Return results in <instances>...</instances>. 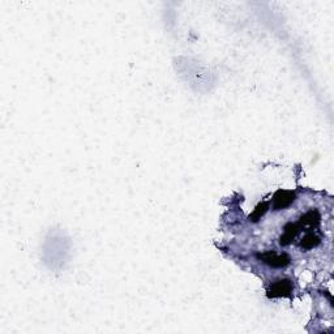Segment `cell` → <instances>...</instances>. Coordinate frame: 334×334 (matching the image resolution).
I'll return each instance as SVG.
<instances>
[{
  "instance_id": "6",
  "label": "cell",
  "mask_w": 334,
  "mask_h": 334,
  "mask_svg": "<svg viewBox=\"0 0 334 334\" xmlns=\"http://www.w3.org/2000/svg\"><path fill=\"white\" fill-rule=\"evenodd\" d=\"M320 243H321V238L315 233H307L304 236H303L302 240H300V246H302V248L307 251L314 250V248H316Z\"/></svg>"
},
{
  "instance_id": "4",
  "label": "cell",
  "mask_w": 334,
  "mask_h": 334,
  "mask_svg": "<svg viewBox=\"0 0 334 334\" xmlns=\"http://www.w3.org/2000/svg\"><path fill=\"white\" fill-rule=\"evenodd\" d=\"M300 229H302V226H300L299 222H297V224H293V222H291V224L286 225L285 229H283V234H282L281 238H279V244L283 246V247L288 246L294 239L297 238Z\"/></svg>"
},
{
  "instance_id": "1",
  "label": "cell",
  "mask_w": 334,
  "mask_h": 334,
  "mask_svg": "<svg viewBox=\"0 0 334 334\" xmlns=\"http://www.w3.org/2000/svg\"><path fill=\"white\" fill-rule=\"evenodd\" d=\"M257 257L269 266L277 268V269L287 266L291 261L290 256L287 253H277L276 251H266V252L259 253Z\"/></svg>"
},
{
  "instance_id": "7",
  "label": "cell",
  "mask_w": 334,
  "mask_h": 334,
  "mask_svg": "<svg viewBox=\"0 0 334 334\" xmlns=\"http://www.w3.org/2000/svg\"><path fill=\"white\" fill-rule=\"evenodd\" d=\"M268 209H269V203H265L264 201V203L259 204V205L255 208V210H253L252 214L250 215V221H252V222L260 221L262 215L268 212Z\"/></svg>"
},
{
  "instance_id": "3",
  "label": "cell",
  "mask_w": 334,
  "mask_h": 334,
  "mask_svg": "<svg viewBox=\"0 0 334 334\" xmlns=\"http://www.w3.org/2000/svg\"><path fill=\"white\" fill-rule=\"evenodd\" d=\"M294 200H295V193L293 191L279 189L273 196V208L276 210L285 209V208L290 207Z\"/></svg>"
},
{
  "instance_id": "2",
  "label": "cell",
  "mask_w": 334,
  "mask_h": 334,
  "mask_svg": "<svg viewBox=\"0 0 334 334\" xmlns=\"http://www.w3.org/2000/svg\"><path fill=\"white\" fill-rule=\"evenodd\" d=\"M293 293V283L288 279H279L272 283L269 290H268V297L269 298H281L290 297Z\"/></svg>"
},
{
  "instance_id": "5",
  "label": "cell",
  "mask_w": 334,
  "mask_h": 334,
  "mask_svg": "<svg viewBox=\"0 0 334 334\" xmlns=\"http://www.w3.org/2000/svg\"><path fill=\"white\" fill-rule=\"evenodd\" d=\"M320 219H321V217H320V213L317 212L316 209H311L302 215L299 224H300V226L317 227L320 225Z\"/></svg>"
}]
</instances>
